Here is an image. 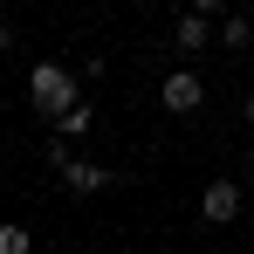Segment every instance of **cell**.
<instances>
[{"mask_svg": "<svg viewBox=\"0 0 254 254\" xmlns=\"http://www.w3.org/2000/svg\"><path fill=\"white\" fill-rule=\"evenodd\" d=\"M89 124H96V117H89L83 103H69V110H62V117H55V130H62V137H83Z\"/></svg>", "mask_w": 254, "mask_h": 254, "instance_id": "8", "label": "cell"}, {"mask_svg": "<svg viewBox=\"0 0 254 254\" xmlns=\"http://www.w3.org/2000/svg\"><path fill=\"white\" fill-rule=\"evenodd\" d=\"M124 172H110V165H96V158H69L62 165V192H76V199H96V192H110Z\"/></svg>", "mask_w": 254, "mask_h": 254, "instance_id": "2", "label": "cell"}, {"mask_svg": "<svg viewBox=\"0 0 254 254\" xmlns=\"http://www.w3.org/2000/svg\"><path fill=\"white\" fill-rule=\"evenodd\" d=\"M0 254H35V234H28L21 220H7V227H0Z\"/></svg>", "mask_w": 254, "mask_h": 254, "instance_id": "7", "label": "cell"}, {"mask_svg": "<svg viewBox=\"0 0 254 254\" xmlns=\"http://www.w3.org/2000/svg\"><path fill=\"white\" fill-rule=\"evenodd\" d=\"M158 103H165L172 117H192V110H199V103H206V83H199V76H192V69H172L165 83H158Z\"/></svg>", "mask_w": 254, "mask_h": 254, "instance_id": "4", "label": "cell"}, {"mask_svg": "<svg viewBox=\"0 0 254 254\" xmlns=\"http://www.w3.org/2000/svg\"><path fill=\"white\" fill-rule=\"evenodd\" d=\"M220 42L234 48V55H241V48H254V21H248V14H227V21H220Z\"/></svg>", "mask_w": 254, "mask_h": 254, "instance_id": "6", "label": "cell"}, {"mask_svg": "<svg viewBox=\"0 0 254 254\" xmlns=\"http://www.w3.org/2000/svg\"><path fill=\"white\" fill-rule=\"evenodd\" d=\"M28 103H35L42 117H62V110L76 103V76H69L62 62H35V69H28Z\"/></svg>", "mask_w": 254, "mask_h": 254, "instance_id": "1", "label": "cell"}, {"mask_svg": "<svg viewBox=\"0 0 254 254\" xmlns=\"http://www.w3.org/2000/svg\"><path fill=\"white\" fill-rule=\"evenodd\" d=\"M241 179H254V144H248V151H241Z\"/></svg>", "mask_w": 254, "mask_h": 254, "instance_id": "9", "label": "cell"}, {"mask_svg": "<svg viewBox=\"0 0 254 254\" xmlns=\"http://www.w3.org/2000/svg\"><path fill=\"white\" fill-rule=\"evenodd\" d=\"M172 42H179V55H199V48L213 42V21H206V14H192V7H186V14L172 21Z\"/></svg>", "mask_w": 254, "mask_h": 254, "instance_id": "5", "label": "cell"}, {"mask_svg": "<svg viewBox=\"0 0 254 254\" xmlns=\"http://www.w3.org/2000/svg\"><path fill=\"white\" fill-rule=\"evenodd\" d=\"M199 220H206V227H234V220H241V179H206Z\"/></svg>", "mask_w": 254, "mask_h": 254, "instance_id": "3", "label": "cell"}, {"mask_svg": "<svg viewBox=\"0 0 254 254\" xmlns=\"http://www.w3.org/2000/svg\"><path fill=\"white\" fill-rule=\"evenodd\" d=\"M241 124H248V130H254V96H248V103H241Z\"/></svg>", "mask_w": 254, "mask_h": 254, "instance_id": "11", "label": "cell"}, {"mask_svg": "<svg viewBox=\"0 0 254 254\" xmlns=\"http://www.w3.org/2000/svg\"><path fill=\"white\" fill-rule=\"evenodd\" d=\"M7 48H14V28H7V21H0V55H7Z\"/></svg>", "mask_w": 254, "mask_h": 254, "instance_id": "10", "label": "cell"}]
</instances>
